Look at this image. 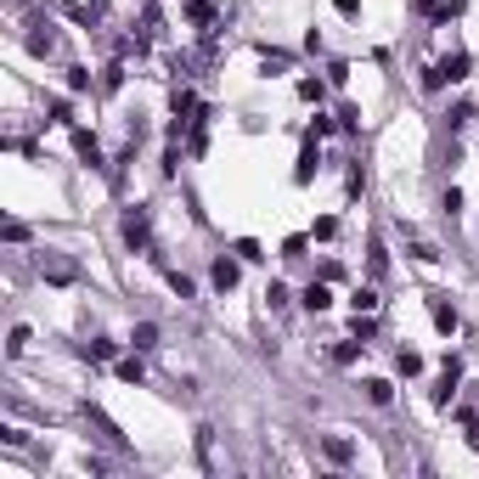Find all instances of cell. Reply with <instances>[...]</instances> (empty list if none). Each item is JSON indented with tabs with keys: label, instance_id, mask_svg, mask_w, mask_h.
<instances>
[{
	"label": "cell",
	"instance_id": "obj_23",
	"mask_svg": "<svg viewBox=\"0 0 479 479\" xmlns=\"http://www.w3.org/2000/svg\"><path fill=\"white\" fill-rule=\"evenodd\" d=\"M327 457H333V463H350L355 446H350V440H327Z\"/></svg>",
	"mask_w": 479,
	"mask_h": 479
},
{
	"label": "cell",
	"instance_id": "obj_2",
	"mask_svg": "<svg viewBox=\"0 0 479 479\" xmlns=\"http://www.w3.org/2000/svg\"><path fill=\"white\" fill-rule=\"evenodd\" d=\"M321 169V153H316V136H305V147H299V163H294V186H311Z\"/></svg>",
	"mask_w": 479,
	"mask_h": 479
},
{
	"label": "cell",
	"instance_id": "obj_25",
	"mask_svg": "<svg viewBox=\"0 0 479 479\" xmlns=\"http://www.w3.org/2000/svg\"><path fill=\"white\" fill-rule=\"evenodd\" d=\"M90 85H96V80H90V68H68V90H90Z\"/></svg>",
	"mask_w": 479,
	"mask_h": 479
},
{
	"label": "cell",
	"instance_id": "obj_28",
	"mask_svg": "<svg viewBox=\"0 0 479 479\" xmlns=\"http://www.w3.org/2000/svg\"><path fill=\"white\" fill-rule=\"evenodd\" d=\"M6 350H11V355H23V350H28V327H11V344H6Z\"/></svg>",
	"mask_w": 479,
	"mask_h": 479
},
{
	"label": "cell",
	"instance_id": "obj_3",
	"mask_svg": "<svg viewBox=\"0 0 479 479\" xmlns=\"http://www.w3.org/2000/svg\"><path fill=\"white\" fill-rule=\"evenodd\" d=\"M74 153H80L90 169H107V163H102V141H96L90 130H80V124H74Z\"/></svg>",
	"mask_w": 479,
	"mask_h": 479
},
{
	"label": "cell",
	"instance_id": "obj_10",
	"mask_svg": "<svg viewBox=\"0 0 479 479\" xmlns=\"http://www.w3.org/2000/svg\"><path fill=\"white\" fill-rule=\"evenodd\" d=\"M119 378H124V384H141V378H147V367H141V350L119 361Z\"/></svg>",
	"mask_w": 479,
	"mask_h": 479
},
{
	"label": "cell",
	"instance_id": "obj_4",
	"mask_svg": "<svg viewBox=\"0 0 479 479\" xmlns=\"http://www.w3.org/2000/svg\"><path fill=\"white\" fill-rule=\"evenodd\" d=\"M429 321H434V333H446V338H451V333H457V311H451V305H446V299H440V294H434V299H429Z\"/></svg>",
	"mask_w": 479,
	"mask_h": 479
},
{
	"label": "cell",
	"instance_id": "obj_8",
	"mask_svg": "<svg viewBox=\"0 0 479 479\" xmlns=\"http://www.w3.org/2000/svg\"><path fill=\"white\" fill-rule=\"evenodd\" d=\"M85 417H90V423H96V429H102V434H107L113 446H124V434H119V423H113L107 411H96V406H85Z\"/></svg>",
	"mask_w": 479,
	"mask_h": 479
},
{
	"label": "cell",
	"instance_id": "obj_18",
	"mask_svg": "<svg viewBox=\"0 0 479 479\" xmlns=\"http://www.w3.org/2000/svg\"><path fill=\"white\" fill-rule=\"evenodd\" d=\"M350 305H355V311H367V316H372V311H378V294H372V288H355V294H350Z\"/></svg>",
	"mask_w": 479,
	"mask_h": 479
},
{
	"label": "cell",
	"instance_id": "obj_19",
	"mask_svg": "<svg viewBox=\"0 0 479 479\" xmlns=\"http://www.w3.org/2000/svg\"><path fill=\"white\" fill-rule=\"evenodd\" d=\"M130 344H136V350H153V344H158V327H153V321H141V327H136V338H130Z\"/></svg>",
	"mask_w": 479,
	"mask_h": 479
},
{
	"label": "cell",
	"instance_id": "obj_15",
	"mask_svg": "<svg viewBox=\"0 0 479 479\" xmlns=\"http://www.w3.org/2000/svg\"><path fill=\"white\" fill-rule=\"evenodd\" d=\"M259 63H265V74H271V68H276V74H282V68H288V63H294V57H288V51H271V45H265V51H259Z\"/></svg>",
	"mask_w": 479,
	"mask_h": 479
},
{
	"label": "cell",
	"instance_id": "obj_11",
	"mask_svg": "<svg viewBox=\"0 0 479 479\" xmlns=\"http://www.w3.org/2000/svg\"><path fill=\"white\" fill-rule=\"evenodd\" d=\"M186 23H192V28L215 23V0H192V6H186Z\"/></svg>",
	"mask_w": 479,
	"mask_h": 479
},
{
	"label": "cell",
	"instance_id": "obj_16",
	"mask_svg": "<svg viewBox=\"0 0 479 479\" xmlns=\"http://www.w3.org/2000/svg\"><path fill=\"white\" fill-rule=\"evenodd\" d=\"M468 119H474V102H457V107H451V113H446V124H451V130H463V124H468Z\"/></svg>",
	"mask_w": 479,
	"mask_h": 479
},
{
	"label": "cell",
	"instance_id": "obj_9",
	"mask_svg": "<svg viewBox=\"0 0 479 479\" xmlns=\"http://www.w3.org/2000/svg\"><path fill=\"white\" fill-rule=\"evenodd\" d=\"M367 400H372V406H389V400H395V384H389V378H367Z\"/></svg>",
	"mask_w": 479,
	"mask_h": 479
},
{
	"label": "cell",
	"instance_id": "obj_29",
	"mask_svg": "<svg viewBox=\"0 0 479 479\" xmlns=\"http://www.w3.org/2000/svg\"><path fill=\"white\" fill-rule=\"evenodd\" d=\"M350 80V63H327V85H344Z\"/></svg>",
	"mask_w": 479,
	"mask_h": 479
},
{
	"label": "cell",
	"instance_id": "obj_27",
	"mask_svg": "<svg viewBox=\"0 0 479 479\" xmlns=\"http://www.w3.org/2000/svg\"><path fill=\"white\" fill-rule=\"evenodd\" d=\"M265 299H271V311H282V305H288V288H282V282H271V288H265Z\"/></svg>",
	"mask_w": 479,
	"mask_h": 479
},
{
	"label": "cell",
	"instance_id": "obj_21",
	"mask_svg": "<svg viewBox=\"0 0 479 479\" xmlns=\"http://www.w3.org/2000/svg\"><path fill=\"white\" fill-rule=\"evenodd\" d=\"M119 85H124V63H107L102 68V90H119Z\"/></svg>",
	"mask_w": 479,
	"mask_h": 479
},
{
	"label": "cell",
	"instance_id": "obj_1",
	"mask_svg": "<svg viewBox=\"0 0 479 479\" xmlns=\"http://www.w3.org/2000/svg\"><path fill=\"white\" fill-rule=\"evenodd\" d=\"M124 242H130V248H141V254L153 248V220H147V209H141V203L124 215Z\"/></svg>",
	"mask_w": 479,
	"mask_h": 479
},
{
	"label": "cell",
	"instance_id": "obj_5",
	"mask_svg": "<svg viewBox=\"0 0 479 479\" xmlns=\"http://www.w3.org/2000/svg\"><path fill=\"white\" fill-rule=\"evenodd\" d=\"M237 259H226V254H220V259H215V271H209V282H215V288H220V294H232V288H237Z\"/></svg>",
	"mask_w": 479,
	"mask_h": 479
},
{
	"label": "cell",
	"instance_id": "obj_6",
	"mask_svg": "<svg viewBox=\"0 0 479 479\" xmlns=\"http://www.w3.org/2000/svg\"><path fill=\"white\" fill-rule=\"evenodd\" d=\"M440 74H446V85L468 80V51H451V57H440Z\"/></svg>",
	"mask_w": 479,
	"mask_h": 479
},
{
	"label": "cell",
	"instance_id": "obj_32",
	"mask_svg": "<svg viewBox=\"0 0 479 479\" xmlns=\"http://www.w3.org/2000/svg\"><path fill=\"white\" fill-rule=\"evenodd\" d=\"M468 440H474V446H479V423H474V434H468Z\"/></svg>",
	"mask_w": 479,
	"mask_h": 479
},
{
	"label": "cell",
	"instance_id": "obj_14",
	"mask_svg": "<svg viewBox=\"0 0 479 479\" xmlns=\"http://www.w3.org/2000/svg\"><path fill=\"white\" fill-rule=\"evenodd\" d=\"M311 237H316V242H333V237H338V220H333V215H321L316 226H311Z\"/></svg>",
	"mask_w": 479,
	"mask_h": 479
},
{
	"label": "cell",
	"instance_id": "obj_31",
	"mask_svg": "<svg viewBox=\"0 0 479 479\" xmlns=\"http://www.w3.org/2000/svg\"><path fill=\"white\" fill-rule=\"evenodd\" d=\"M333 6H338V17H350V23L361 17V0H333Z\"/></svg>",
	"mask_w": 479,
	"mask_h": 479
},
{
	"label": "cell",
	"instance_id": "obj_7",
	"mask_svg": "<svg viewBox=\"0 0 479 479\" xmlns=\"http://www.w3.org/2000/svg\"><path fill=\"white\" fill-rule=\"evenodd\" d=\"M361 350H367L361 338H344V344H333V361H338V367H355V361H361Z\"/></svg>",
	"mask_w": 479,
	"mask_h": 479
},
{
	"label": "cell",
	"instance_id": "obj_30",
	"mask_svg": "<svg viewBox=\"0 0 479 479\" xmlns=\"http://www.w3.org/2000/svg\"><path fill=\"white\" fill-rule=\"evenodd\" d=\"M305 248H311V237H288V242H282V254H288V259H299Z\"/></svg>",
	"mask_w": 479,
	"mask_h": 479
},
{
	"label": "cell",
	"instance_id": "obj_22",
	"mask_svg": "<svg viewBox=\"0 0 479 479\" xmlns=\"http://www.w3.org/2000/svg\"><path fill=\"white\" fill-rule=\"evenodd\" d=\"M237 259H248V265H254V259H265V248H259L254 237H237Z\"/></svg>",
	"mask_w": 479,
	"mask_h": 479
},
{
	"label": "cell",
	"instance_id": "obj_12",
	"mask_svg": "<svg viewBox=\"0 0 479 479\" xmlns=\"http://www.w3.org/2000/svg\"><path fill=\"white\" fill-rule=\"evenodd\" d=\"M327 305H333L327 282H311V288H305V311H327Z\"/></svg>",
	"mask_w": 479,
	"mask_h": 479
},
{
	"label": "cell",
	"instance_id": "obj_17",
	"mask_svg": "<svg viewBox=\"0 0 479 479\" xmlns=\"http://www.w3.org/2000/svg\"><path fill=\"white\" fill-rule=\"evenodd\" d=\"M45 282H74V265H63V259H45Z\"/></svg>",
	"mask_w": 479,
	"mask_h": 479
},
{
	"label": "cell",
	"instance_id": "obj_13",
	"mask_svg": "<svg viewBox=\"0 0 479 479\" xmlns=\"http://www.w3.org/2000/svg\"><path fill=\"white\" fill-rule=\"evenodd\" d=\"M395 367L406 372V378H417V372H423V355H417V350H400V355H395Z\"/></svg>",
	"mask_w": 479,
	"mask_h": 479
},
{
	"label": "cell",
	"instance_id": "obj_24",
	"mask_svg": "<svg viewBox=\"0 0 479 479\" xmlns=\"http://www.w3.org/2000/svg\"><path fill=\"white\" fill-rule=\"evenodd\" d=\"M169 288H175L181 299H192V294H198V288H192V276H181V271H169Z\"/></svg>",
	"mask_w": 479,
	"mask_h": 479
},
{
	"label": "cell",
	"instance_id": "obj_26",
	"mask_svg": "<svg viewBox=\"0 0 479 479\" xmlns=\"http://www.w3.org/2000/svg\"><path fill=\"white\" fill-rule=\"evenodd\" d=\"M321 90H327L321 80H299V96H305V102H321Z\"/></svg>",
	"mask_w": 479,
	"mask_h": 479
},
{
	"label": "cell",
	"instance_id": "obj_20",
	"mask_svg": "<svg viewBox=\"0 0 479 479\" xmlns=\"http://www.w3.org/2000/svg\"><path fill=\"white\" fill-rule=\"evenodd\" d=\"M85 361H113V344H107V338H90V344H85Z\"/></svg>",
	"mask_w": 479,
	"mask_h": 479
}]
</instances>
